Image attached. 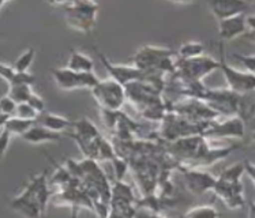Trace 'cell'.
<instances>
[{
    "mask_svg": "<svg viewBox=\"0 0 255 218\" xmlns=\"http://www.w3.org/2000/svg\"><path fill=\"white\" fill-rule=\"evenodd\" d=\"M51 199L49 183H47V172L38 175L26 186L11 202V209L26 218H40L45 212L48 202Z\"/></svg>",
    "mask_w": 255,
    "mask_h": 218,
    "instance_id": "1",
    "label": "cell"
},
{
    "mask_svg": "<svg viewBox=\"0 0 255 218\" xmlns=\"http://www.w3.org/2000/svg\"><path fill=\"white\" fill-rule=\"evenodd\" d=\"M220 60H214L210 56H199L188 60H180L176 63L175 75L179 77L180 85H193V83H201L206 75L213 73L214 70L220 68Z\"/></svg>",
    "mask_w": 255,
    "mask_h": 218,
    "instance_id": "2",
    "label": "cell"
},
{
    "mask_svg": "<svg viewBox=\"0 0 255 218\" xmlns=\"http://www.w3.org/2000/svg\"><path fill=\"white\" fill-rule=\"evenodd\" d=\"M66 11V22L74 30L81 33H90L96 26V15L99 5L92 1H73L63 3Z\"/></svg>",
    "mask_w": 255,
    "mask_h": 218,
    "instance_id": "3",
    "label": "cell"
},
{
    "mask_svg": "<svg viewBox=\"0 0 255 218\" xmlns=\"http://www.w3.org/2000/svg\"><path fill=\"white\" fill-rule=\"evenodd\" d=\"M92 93L101 109L107 110H119L127 99L125 86L112 78L100 81L99 85L92 89Z\"/></svg>",
    "mask_w": 255,
    "mask_h": 218,
    "instance_id": "4",
    "label": "cell"
},
{
    "mask_svg": "<svg viewBox=\"0 0 255 218\" xmlns=\"http://www.w3.org/2000/svg\"><path fill=\"white\" fill-rule=\"evenodd\" d=\"M220 70L223 71L228 85L229 90H232L234 93L240 94H249L255 90V74L247 73V71H240L236 68L231 67L225 62L224 49L220 47Z\"/></svg>",
    "mask_w": 255,
    "mask_h": 218,
    "instance_id": "5",
    "label": "cell"
},
{
    "mask_svg": "<svg viewBox=\"0 0 255 218\" xmlns=\"http://www.w3.org/2000/svg\"><path fill=\"white\" fill-rule=\"evenodd\" d=\"M53 75L57 86L63 90H74V89L89 88L94 89L99 85V78L93 73H75L66 68H52Z\"/></svg>",
    "mask_w": 255,
    "mask_h": 218,
    "instance_id": "6",
    "label": "cell"
},
{
    "mask_svg": "<svg viewBox=\"0 0 255 218\" xmlns=\"http://www.w3.org/2000/svg\"><path fill=\"white\" fill-rule=\"evenodd\" d=\"M245 120L240 116H231L224 121H210L203 131L208 138H235L242 139L245 136Z\"/></svg>",
    "mask_w": 255,
    "mask_h": 218,
    "instance_id": "7",
    "label": "cell"
},
{
    "mask_svg": "<svg viewBox=\"0 0 255 218\" xmlns=\"http://www.w3.org/2000/svg\"><path fill=\"white\" fill-rule=\"evenodd\" d=\"M213 192L231 210H239L245 208L243 183L242 182H227L217 177V183L214 186Z\"/></svg>",
    "mask_w": 255,
    "mask_h": 218,
    "instance_id": "8",
    "label": "cell"
},
{
    "mask_svg": "<svg viewBox=\"0 0 255 218\" xmlns=\"http://www.w3.org/2000/svg\"><path fill=\"white\" fill-rule=\"evenodd\" d=\"M180 171L184 177V183L190 191L197 195H202L205 192L213 191L214 186L217 183V177L212 173L202 171L201 168H184L182 166Z\"/></svg>",
    "mask_w": 255,
    "mask_h": 218,
    "instance_id": "9",
    "label": "cell"
},
{
    "mask_svg": "<svg viewBox=\"0 0 255 218\" xmlns=\"http://www.w3.org/2000/svg\"><path fill=\"white\" fill-rule=\"evenodd\" d=\"M97 55H99L101 62L107 68V71L110 73L111 78L115 79L116 82H119L125 88L127 85H130L131 82L143 79L147 75V73L136 68L135 66H116V64H112L111 62H108V59L103 53L97 52Z\"/></svg>",
    "mask_w": 255,
    "mask_h": 218,
    "instance_id": "10",
    "label": "cell"
},
{
    "mask_svg": "<svg viewBox=\"0 0 255 218\" xmlns=\"http://www.w3.org/2000/svg\"><path fill=\"white\" fill-rule=\"evenodd\" d=\"M209 7L217 21H224L232 16L246 14L250 8V3L243 0H213L209 1Z\"/></svg>",
    "mask_w": 255,
    "mask_h": 218,
    "instance_id": "11",
    "label": "cell"
},
{
    "mask_svg": "<svg viewBox=\"0 0 255 218\" xmlns=\"http://www.w3.org/2000/svg\"><path fill=\"white\" fill-rule=\"evenodd\" d=\"M246 14L242 15L232 16L228 19L219 22V34L221 40L231 41L235 40L236 37L245 36L247 31V25H246Z\"/></svg>",
    "mask_w": 255,
    "mask_h": 218,
    "instance_id": "12",
    "label": "cell"
},
{
    "mask_svg": "<svg viewBox=\"0 0 255 218\" xmlns=\"http://www.w3.org/2000/svg\"><path fill=\"white\" fill-rule=\"evenodd\" d=\"M23 139L33 143V145H38V143H45V142H59L62 140L60 132H55L42 127L41 124H36L31 127L30 130L27 131L25 135L22 136Z\"/></svg>",
    "mask_w": 255,
    "mask_h": 218,
    "instance_id": "13",
    "label": "cell"
},
{
    "mask_svg": "<svg viewBox=\"0 0 255 218\" xmlns=\"http://www.w3.org/2000/svg\"><path fill=\"white\" fill-rule=\"evenodd\" d=\"M73 127L74 134H70V136H75V138H79V139L84 140H90V142H96V140L103 138V136L100 135L97 127L90 120L86 119V117L73 123Z\"/></svg>",
    "mask_w": 255,
    "mask_h": 218,
    "instance_id": "14",
    "label": "cell"
},
{
    "mask_svg": "<svg viewBox=\"0 0 255 218\" xmlns=\"http://www.w3.org/2000/svg\"><path fill=\"white\" fill-rule=\"evenodd\" d=\"M38 120H25L18 116H11L4 121H1V128L10 132L11 135L23 136L33 125L37 124Z\"/></svg>",
    "mask_w": 255,
    "mask_h": 218,
    "instance_id": "15",
    "label": "cell"
},
{
    "mask_svg": "<svg viewBox=\"0 0 255 218\" xmlns=\"http://www.w3.org/2000/svg\"><path fill=\"white\" fill-rule=\"evenodd\" d=\"M66 67L71 71H75V73H93L94 63L89 56L73 49Z\"/></svg>",
    "mask_w": 255,
    "mask_h": 218,
    "instance_id": "16",
    "label": "cell"
},
{
    "mask_svg": "<svg viewBox=\"0 0 255 218\" xmlns=\"http://www.w3.org/2000/svg\"><path fill=\"white\" fill-rule=\"evenodd\" d=\"M38 124H41L42 127H45L48 130L55 131V132H62L63 130L71 127V125H73V121L68 120L67 117L59 116V114L44 113V116H42L41 119L38 120Z\"/></svg>",
    "mask_w": 255,
    "mask_h": 218,
    "instance_id": "17",
    "label": "cell"
},
{
    "mask_svg": "<svg viewBox=\"0 0 255 218\" xmlns=\"http://www.w3.org/2000/svg\"><path fill=\"white\" fill-rule=\"evenodd\" d=\"M203 53H205V45L202 42H186L177 51V55L180 56L182 60L203 56Z\"/></svg>",
    "mask_w": 255,
    "mask_h": 218,
    "instance_id": "18",
    "label": "cell"
},
{
    "mask_svg": "<svg viewBox=\"0 0 255 218\" xmlns=\"http://www.w3.org/2000/svg\"><path fill=\"white\" fill-rule=\"evenodd\" d=\"M31 90L30 86L27 85H14V86H10V90H8V97L15 101L16 104H23V103H27L29 99H30Z\"/></svg>",
    "mask_w": 255,
    "mask_h": 218,
    "instance_id": "19",
    "label": "cell"
},
{
    "mask_svg": "<svg viewBox=\"0 0 255 218\" xmlns=\"http://www.w3.org/2000/svg\"><path fill=\"white\" fill-rule=\"evenodd\" d=\"M183 218H220V213L214 209V206L205 205V206H197L188 210L183 216Z\"/></svg>",
    "mask_w": 255,
    "mask_h": 218,
    "instance_id": "20",
    "label": "cell"
},
{
    "mask_svg": "<svg viewBox=\"0 0 255 218\" xmlns=\"http://www.w3.org/2000/svg\"><path fill=\"white\" fill-rule=\"evenodd\" d=\"M243 173H246V166L245 161L238 162L235 165H231L229 168L224 169L220 175V179L227 180V182H242V176Z\"/></svg>",
    "mask_w": 255,
    "mask_h": 218,
    "instance_id": "21",
    "label": "cell"
},
{
    "mask_svg": "<svg viewBox=\"0 0 255 218\" xmlns=\"http://www.w3.org/2000/svg\"><path fill=\"white\" fill-rule=\"evenodd\" d=\"M34 53H36L34 48H29L26 52H23L16 59L14 66H12L16 73H27V70L31 66V62L34 59Z\"/></svg>",
    "mask_w": 255,
    "mask_h": 218,
    "instance_id": "22",
    "label": "cell"
},
{
    "mask_svg": "<svg viewBox=\"0 0 255 218\" xmlns=\"http://www.w3.org/2000/svg\"><path fill=\"white\" fill-rule=\"evenodd\" d=\"M236 62H239L247 73L255 74V55H242V53H232Z\"/></svg>",
    "mask_w": 255,
    "mask_h": 218,
    "instance_id": "23",
    "label": "cell"
},
{
    "mask_svg": "<svg viewBox=\"0 0 255 218\" xmlns=\"http://www.w3.org/2000/svg\"><path fill=\"white\" fill-rule=\"evenodd\" d=\"M15 116L25 120H38V116H40V114L37 113L36 110L31 108L27 103H23V104H19L16 107Z\"/></svg>",
    "mask_w": 255,
    "mask_h": 218,
    "instance_id": "24",
    "label": "cell"
},
{
    "mask_svg": "<svg viewBox=\"0 0 255 218\" xmlns=\"http://www.w3.org/2000/svg\"><path fill=\"white\" fill-rule=\"evenodd\" d=\"M114 162V169H115V175H116V180H123V176H125L126 171L128 168V162L126 161L123 157L116 156L112 160Z\"/></svg>",
    "mask_w": 255,
    "mask_h": 218,
    "instance_id": "25",
    "label": "cell"
},
{
    "mask_svg": "<svg viewBox=\"0 0 255 218\" xmlns=\"http://www.w3.org/2000/svg\"><path fill=\"white\" fill-rule=\"evenodd\" d=\"M16 104L15 101L12 99H10L8 96H4L1 101H0V109H1V114H5V116H12V114L16 112Z\"/></svg>",
    "mask_w": 255,
    "mask_h": 218,
    "instance_id": "26",
    "label": "cell"
},
{
    "mask_svg": "<svg viewBox=\"0 0 255 218\" xmlns=\"http://www.w3.org/2000/svg\"><path fill=\"white\" fill-rule=\"evenodd\" d=\"M36 78L29 73H15L14 78L10 82V86H14V85H27V86H31L34 83Z\"/></svg>",
    "mask_w": 255,
    "mask_h": 218,
    "instance_id": "27",
    "label": "cell"
},
{
    "mask_svg": "<svg viewBox=\"0 0 255 218\" xmlns=\"http://www.w3.org/2000/svg\"><path fill=\"white\" fill-rule=\"evenodd\" d=\"M27 104L30 105L31 108L34 109L38 114H42L44 113V110H45V103H44V100H42L38 94L34 93V92L31 93L30 99L27 101Z\"/></svg>",
    "mask_w": 255,
    "mask_h": 218,
    "instance_id": "28",
    "label": "cell"
},
{
    "mask_svg": "<svg viewBox=\"0 0 255 218\" xmlns=\"http://www.w3.org/2000/svg\"><path fill=\"white\" fill-rule=\"evenodd\" d=\"M15 70L14 67H11V66H7V64H1L0 66V74H1V78L4 79L5 82L10 83L14 78V75H15Z\"/></svg>",
    "mask_w": 255,
    "mask_h": 218,
    "instance_id": "29",
    "label": "cell"
},
{
    "mask_svg": "<svg viewBox=\"0 0 255 218\" xmlns=\"http://www.w3.org/2000/svg\"><path fill=\"white\" fill-rule=\"evenodd\" d=\"M11 134L4 128H1V136H0V142H1V153L5 154V151H7V147H8V143H10L11 140Z\"/></svg>",
    "mask_w": 255,
    "mask_h": 218,
    "instance_id": "30",
    "label": "cell"
},
{
    "mask_svg": "<svg viewBox=\"0 0 255 218\" xmlns=\"http://www.w3.org/2000/svg\"><path fill=\"white\" fill-rule=\"evenodd\" d=\"M245 166H246V173L250 176V179L254 182L255 184V164H253V162L249 161V160H246Z\"/></svg>",
    "mask_w": 255,
    "mask_h": 218,
    "instance_id": "31",
    "label": "cell"
},
{
    "mask_svg": "<svg viewBox=\"0 0 255 218\" xmlns=\"http://www.w3.org/2000/svg\"><path fill=\"white\" fill-rule=\"evenodd\" d=\"M246 25L250 31H255V14L246 16Z\"/></svg>",
    "mask_w": 255,
    "mask_h": 218,
    "instance_id": "32",
    "label": "cell"
},
{
    "mask_svg": "<svg viewBox=\"0 0 255 218\" xmlns=\"http://www.w3.org/2000/svg\"><path fill=\"white\" fill-rule=\"evenodd\" d=\"M249 218H255V201L249 205Z\"/></svg>",
    "mask_w": 255,
    "mask_h": 218,
    "instance_id": "33",
    "label": "cell"
},
{
    "mask_svg": "<svg viewBox=\"0 0 255 218\" xmlns=\"http://www.w3.org/2000/svg\"><path fill=\"white\" fill-rule=\"evenodd\" d=\"M245 37L247 40H250V41L255 42V31H250V33H246Z\"/></svg>",
    "mask_w": 255,
    "mask_h": 218,
    "instance_id": "34",
    "label": "cell"
},
{
    "mask_svg": "<svg viewBox=\"0 0 255 218\" xmlns=\"http://www.w3.org/2000/svg\"><path fill=\"white\" fill-rule=\"evenodd\" d=\"M150 218H167V217H161V216H158V214H154V216H151Z\"/></svg>",
    "mask_w": 255,
    "mask_h": 218,
    "instance_id": "35",
    "label": "cell"
},
{
    "mask_svg": "<svg viewBox=\"0 0 255 218\" xmlns=\"http://www.w3.org/2000/svg\"><path fill=\"white\" fill-rule=\"evenodd\" d=\"M251 138H253V140H254V142H255V131H254V132H253V135H251Z\"/></svg>",
    "mask_w": 255,
    "mask_h": 218,
    "instance_id": "36",
    "label": "cell"
}]
</instances>
